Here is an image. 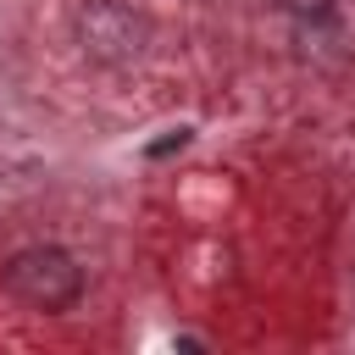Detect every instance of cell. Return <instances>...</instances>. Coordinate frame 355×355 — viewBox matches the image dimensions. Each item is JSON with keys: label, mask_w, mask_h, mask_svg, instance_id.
<instances>
[{"label": "cell", "mask_w": 355, "mask_h": 355, "mask_svg": "<svg viewBox=\"0 0 355 355\" xmlns=\"http://www.w3.org/2000/svg\"><path fill=\"white\" fill-rule=\"evenodd\" d=\"M6 294L33 305V311H67L78 294H83V266L67 255V250H22L6 261Z\"/></svg>", "instance_id": "obj_1"}, {"label": "cell", "mask_w": 355, "mask_h": 355, "mask_svg": "<svg viewBox=\"0 0 355 355\" xmlns=\"http://www.w3.org/2000/svg\"><path fill=\"white\" fill-rule=\"evenodd\" d=\"M277 6H283V11H327L333 0H277Z\"/></svg>", "instance_id": "obj_3"}, {"label": "cell", "mask_w": 355, "mask_h": 355, "mask_svg": "<svg viewBox=\"0 0 355 355\" xmlns=\"http://www.w3.org/2000/svg\"><path fill=\"white\" fill-rule=\"evenodd\" d=\"M139 39H144V22H139L128 6H116V0H94V6L83 11V44H89L94 55L122 61V55L139 50Z\"/></svg>", "instance_id": "obj_2"}]
</instances>
